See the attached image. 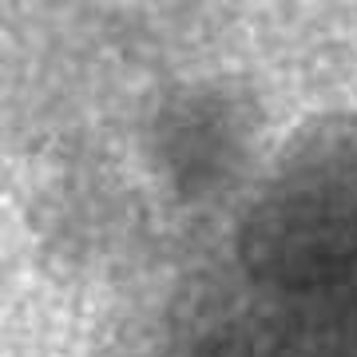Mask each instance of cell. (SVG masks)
I'll use <instances>...</instances> for the list:
<instances>
[{"label":"cell","instance_id":"obj_1","mask_svg":"<svg viewBox=\"0 0 357 357\" xmlns=\"http://www.w3.org/2000/svg\"><path fill=\"white\" fill-rule=\"evenodd\" d=\"M238 258L278 294L357 278V115H318L286 139L246 206Z\"/></svg>","mask_w":357,"mask_h":357},{"label":"cell","instance_id":"obj_2","mask_svg":"<svg viewBox=\"0 0 357 357\" xmlns=\"http://www.w3.org/2000/svg\"><path fill=\"white\" fill-rule=\"evenodd\" d=\"M250 135V103H234L218 91H187L159 107L155 159L183 203H203L222 191L243 167Z\"/></svg>","mask_w":357,"mask_h":357},{"label":"cell","instance_id":"obj_3","mask_svg":"<svg viewBox=\"0 0 357 357\" xmlns=\"http://www.w3.org/2000/svg\"><path fill=\"white\" fill-rule=\"evenodd\" d=\"M203 357H342V354L318 349V345L298 342V337H286L278 330H262V333H227Z\"/></svg>","mask_w":357,"mask_h":357}]
</instances>
